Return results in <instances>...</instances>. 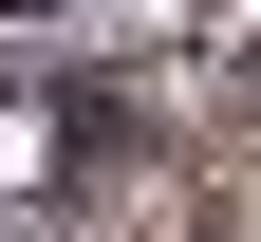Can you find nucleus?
<instances>
[{"mask_svg":"<svg viewBox=\"0 0 261 242\" xmlns=\"http://www.w3.org/2000/svg\"><path fill=\"white\" fill-rule=\"evenodd\" d=\"M38 149H56V130H38V112H0V186H38Z\"/></svg>","mask_w":261,"mask_h":242,"instance_id":"f257e3e1","label":"nucleus"}]
</instances>
